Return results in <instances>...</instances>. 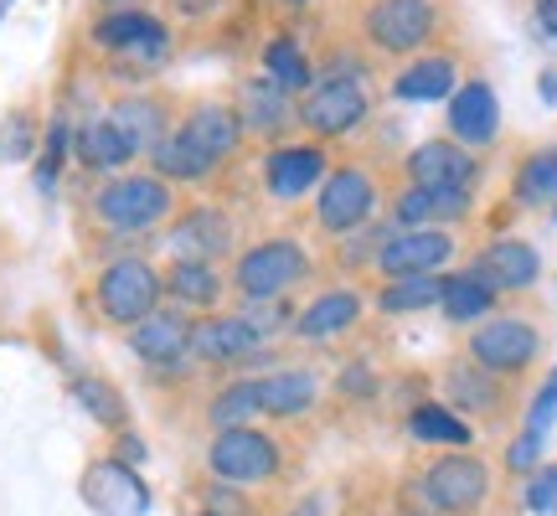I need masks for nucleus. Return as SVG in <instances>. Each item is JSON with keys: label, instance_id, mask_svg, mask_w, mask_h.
Returning a JSON list of instances; mask_svg holds the SVG:
<instances>
[{"label": "nucleus", "instance_id": "1", "mask_svg": "<svg viewBox=\"0 0 557 516\" xmlns=\"http://www.w3.org/2000/svg\"><path fill=\"white\" fill-rule=\"evenodd\" d=\"M418 491H423V501H429L434 512L470 516L491 496V470H485V459H475V455H444L423 470Z\"/></svg>", "mask_w": 557, "mask_h": 516}, {"label": "nucleus", "instance_id": "2", "mask_svg": "<svg viewBox=\"0 0 557 516\" xmlns=\"http://www.w3.org/2000/svg\"><path fill=\"white\" fill-rule=\"evenodd\" d=\"M160 274L145 258H114L99 274V310L114 325H139L145 316H156L160 305Z\"/></svg>", "mask_w": 557, "mask_h": 516}, {"label": "nucleus", "instance_id": "3", "mask_svg": "<svg viewBox=\"0 0 557 516\" xmlns=\"http://www.w3.org/2000/svg\"><path fill=\"white\" fill-rule=\"evenodd\" d=\"M94 212H99L109 228H120V233H145V228H156V222L171 212V186L160 176L109 181L99 197H94Z\"/></svg>", "mask_w": 557, "mask_h": 516}, {"label": "nucleus", "instance_id": "4", "mask_svg": "<svg viewBox=\"0 0 557 516\" xmlns=\"http://www.w3.org/2000/svg\"><path fill=\"white\" fill-rule=\"evenodd\" d=\"M537 352H542L537 325H532V320H521V316L485 320L475 336H470V361H475L480 372H491V378H506V372L532 367Z\"/></svg>", "mask_w": 557, "mask_h": 516}, {"label": "nucleus", "instance_id": "5", "mask_svg": "<svg viewBox=\"0 0 557 516\" xmlns=\"http://www.w3.org/2000/svg\"><path fill=\"white\" fill-rule=\"evenodd\" d=\"M305 269H310V258H305V248L295 238H269L238 258L233 279H238V290L248 299H278L289 284L305 279Z\"/></svg>", "mask_w": 557, "mask_h": 516}, {"label": "nucleus", "instance_id": "6", "mask_svg": "<svg viewBox=\"0 0 557 516\" xmlns=\"http://www.w3.org/2000/svg\"><path fill=\"white\" fill-rule=\"evenodd\" d=\"M207 465L218 480H233V486H248V480H269L278 470V444L259 429H218L212 450H207Z\"/></svg>", "mask_w": 557, "mask_h": 516}, {"label": "nucleus", "instance_id": "7", "mask_svg": "<svg viewBox=\"0 0 557 516\" xmlns=\"http://www.w3.org/2000/svg\"><path fill=\"white\" fill-rule=\"evenodd\" d=\"M305 124L315 130V135H346V130H357L367 120V88H361V73H351L346 62H341L331 78L315 83V94L305 99Z\"/></svg>", "mask_w": 557, "mask_h": 516}, {"label": "nucleus", "instance_id": "8", "mask_svg": "<svg viewBox=\"0 0 557 516\" xmlns=\"http://www.w3.org/2000/svg\"><path fill=\"white\" fill-rule=\"evenodd\" d=\"M83 501L99 516H145L150 512V491L145 480L124 465V459H99L83 470Z\"/></svg>", "mask_w": 557, "mask_h": 516}, {"label": "nucleus", "instance_id": "9", "mask_svg": "<svg viewBox=\"0 0 557 516\" xmlns=\"http://www.w3.org/2000/svg\"><path fill=\"white\" fill-rule=\"evenodd\" d=\"M449 258H455V238H449V233L413 228V233H393V238L382 243L377 263L393 279H408V274H438Z\"/></svg>", "mask_w": 557, "mask_h": 516}, {"label": "nucleus", "instance_id": "10", "mask_svg": "<svg viewBox=\"0 0 557 516\" xmlns=\"http://www.w3.org/2000/svg\"><path fill=\"white\" fill-rule=\"evenodd\" d=\"M372 207H377V186L367 171H336V176L320 186V228H331V233H351L361 222L372 218Z\"/></svg>", "mask_w": 557, "mask_h": 516}, {"label": "nucleus", "instance_id": "11", "mask_svg": "<svg viewBox=\"0 0 557 516\" xmlns=\"http://www.w3.org/2000/svg\"><path fill=\"white\" fill-rule=\"evenodd\" d=\"M367 32L387 52H413L434 32V5L429 0H377L367 16Z\"/></svg>", "mask_w": 557, "mask_h": 516}, {"label": "nucleus", "instance_id": "12", "mask_svg": "<svg viewBox=\"0 0 557 516\" xmlns=\"http://www.w3.org/2000/svg\"><path fill=\"white\" fill-rule=\"evenodd\" d=\"M470 274L496 295V290H532L542 274V258L532 243H521V238H496L485 254L475 258V269Z\"/></svg>", "mask_w": 557, "mask_h": 516}, {"label": "nucleus", "instance_id": "13", "mask_svg": "<svg viewBox=\"0 0 557 516\" xmlns=\"http://www.w3.org/2000/svg\"><path fill=\"white\" fill-rule=\"evenodd\" d=\"M259 325L248 316H218V320H201V325H191V357L201 361H243L259 352Z\"/></svg>", "mask_w": 557, "mask_h": 516}, {"label": "nucleus", "instance_id": "14", "mask_svg": "<svg viewBox=\"0 0 557 516\" xmlns=\"http://www.w3.org/2000/svg\"><path fill=\"white\" fill-rule=\"evenodd\" d=\"M408 171H413V186H429V192H465V186L475 181V160L465 156L459 145H449V139H429V145L413 150Z\"/></svg>", "mask_w": 557, "mask_h": 516}, {"label": "nucleus", "instance_id": "15", "mask_svg": "<svg viewBox=\"0 0 557 516\" xmlns=\"http://www.w3.org/2000/svg\"><path fill=\"white\" fill-rule=\"evenodd\" d=\"M227 248H233V222L212 212V207H201V212H191V218H181L171 228V254L181 263H212Z\"/></svg>", "mask_w": 557, "mask_h": 516}, {"label": "nucleus", "instance_id": "16", "mask_svg": "<svg viewBox=\"0 0 557 516\" xmlns=\"http://www.w3.org/2000/svg\"><path fill=\"white\" fill-rule=\"evenodd\" d=\"M139 361H150V367H176L186 357V346H191V325L176 316V310H156V316H145L135 325V336H129Z\"/></svg>", "mask_w": 557, "mask_h": 516}, {"label": "nucleus", "instance_id": "17", "mask_svg": "<svg viewBox=\"0 0 557 516\" xmlns=\"http://www.w3.org/2000/svg\"><path fill=\"white\" fill-rule=\"evenodd\" d=\"M449 130H455V139H465V145H491V139L500 135L496 94H491L485 83H465L455 94V103H449Z\"/></svg>", "mask_w": 557, "mask_h": 516}, {"label": "nucleus", "instance_id": "18", "mask_svg": "<svg viewBox=\"0 0 557 516\" xmlns=\"http://www.w3.org/2000/svg\"><path fill=\"white\" fill-rule=\"evenodd\" d=\"M320 171H325V156H320L315 145H289V150H274V156H269L263 181H269V192H274L278 201H295L315 186Z\"/></svg>", "mask_w": 557, "mask_h": 516}, {"label": "nucleus", "instance_id": "19", "mask_svg": "<svg viewBox=\"0 0 557 516\" xmlns=\"http://www.w3.org/2000/svg\"><path fill=\"white\" fill-rule=\"evenodd\" d=\"M181 135L191 139V145H197L201 156H207L212 165H218L222 156H233V150H238L243 124H238V114H233V109H222V103H201L197 114H191V120L181 124Z\"/></svg>", "mask_w": 557, "mask_h": 516}, {"label": "nucleus", "instance_id": "20", "mask_svg": "<svg viewBox=\"0 0 557 516\" xmlns=\"http://www.w3.org/2000/svg\"><path fill=\"white\" fill-rule=\"evenodd\" d=\"M357 320H361V295L331 290V295H315L305 305V316H299L295 331L305 341H331V336H341V331H351Z\"/></svg>", "mask_w": 557, "mask_h": 516}, {"label": "nucleus", "instance_id": "21", "mask_svg": "<svg viewBox=\"0 0 557 516\" xmlns=\"http://www.w3.org/2000/svg\"><path fill=\"white\" fill-rule=\"evenodd\" d=\"M320 382L315 372H274L259 382V414L269 418H299L305 408H315Z\"/></svg>", "mask_w": 557, "mask_h": 516}, {"label": "nucleus", "instance_id": "22", "mask_svg": "<svg viewBox=\"0 0 557 516\" xmlns=\"http://www.w3.org/2000/svg\"><path fill=\"white\" fill-rule=\"evenodd\" d=\"M94 37L103 47H120V52H160L165 47V26L156 16H145V11H114V16H103L94 26Z\"/></svg>", "mask_w": 557, "mask_h": 516}, {"label": "nucleus", "instance_id": "23", "mask_svg": "<svg viewBox=\"0 0 557 516\" xmlns=\"http://www.w3.org/2000/svg\"><path fill=\"white\" fill-rule=\"evenodd\" d=\"M470 212V192H429V186H413L398 197V222L408 228H423V222L438 218H465Z\"/></svg>", "mask_w": 557, "mask_h": 516}, {"label": "nucleus", "instance_id": "24", "mask_svg": "<svg viewBox=\"0 0 557 516\" xmlns=\"http://www.w3.org/2000/svg\"><path fill=\"white\" fill-rule=\"evenodd\" d=\"M449 94H455V62L449 58H423L398 78V99L434 103V99H449Z\"/></svg>", "mask_w": 557, "mask_h": 516}, {"label": "nucleus", "instance_id": "25", "mask_svg": "<svg viewBox=\"0 0 557 516\" xmlns=\"http://www.w3.org/2000/svg\"><path fill=\"white\" fill-rule=\"evenodd\" d=\"M114 130H120L124 139H129V150H156L160 139V103H150V99H124V103H114Z\"/></svg>", "mask_w": 557, "mask_h": 516}, {"label": "nucleus", "instance_id": "26", "mask_svg": "<svg viewBox=\"0 0 557 516\" xmlns=\"http://www.w3.org/2000/svg\"><path fill=\"white\" fill-rule=\"evenodd\" d=\"M78 156H83V165H94V171H114V165H124L135 150H129V139L114 130V120H94L78 135Z\"/></svg>", "mask_w": 557, "mask_h": 516}, {"label": "nucleus", "instance_id": "27", "mask_svg": "<svg viewBox=\"0 0 557 516\" xmlns=\"http://www.w3.org/2000/svg\"><path fill=\"white\" fill-rule=\"evenodd\" d=\"M438 295H444V279L438 274H408V279H393V284L382 290L377 305L387 316H413V310L438 305Z\"/></svg>", "mask_w": 557, "mask_h": 516}, {"label": "nucleus", "instance_id": "28", "mask_svg": "<svg viewBox=\"0 0 557 516\" xmlns=\"http://www.w3.org/2000/svg\"><path fill=\"white\" fill-rule=\"evenodd\" d=\"M491 299H496V295H491L475 274H449V279H444V295H438V305H444V316L455 320V325H465V320L491 316Z\"/></svg>", "mask_w": 557, "mask_h": 516}, {"label": "nucleus", "instance_id": "29", "mask_svg": "<svg viewBox=\"0 0 557 516\" xmlns=\"http://www.w3.org/2000/svg\"><path fill=\"white\" fill-rule=\"evenodd\" d=\"M165 290L181 299V305H197V310H207V305H218L222 295V279L212 263H181L171 269V279H165Z\"/></svg>", "mask_w": 557, "mask_h": 516}, {"label": "nucleus", "instance_id": "30", "mask_svg": "<svg viewBox=\"0 0 557 516\" xmlns=\"http://www.w3.org/2000/svg\"><path fill=\"white\" fill-rule=\"evenodd\" d=\"M408 429H413V439H423V444H455V450L470 444V423L455 418L449 408H438V403H418L413 418H408Z\"/></svg>", "mask_w": 557, "mask_h": 516}, {"label": "nucleus", "instance_id": "31", "mask_svg": "<svg viewBox=\"0 0 557 516\" xmlns=\"http://www.w3.org/2000/svg\"><path fill=\"white\" fill-rule=\"evenodd\" d=\"M156 171H160V181L165 176L171 181H201V176H212V160L201 156L186 135H171V139H160L156 145Z\"/></svg>", "mask_w": 557, "mask_h": 516}, {"label": "nucleus", "instance_id": "32", "mask_svg": "<svg viewBox=\"0 0 557 516\" xmlns=\"http://www.w3.org/2000/svg\"><path fill=\"white\" fill-rule=\"evenodd\" d=\"M263 67H269V83L284 88V94H295V88L310 83V62H305V52L289 37H274L263 47Z\"/></svg>", "mask_w": 557, "mask_h": 516}, {"label": "nucleus", "instance_id": "33", "mask_svg": "<svg viewBox=\"0 0 557 516\" xmlns=\"http://www.w3.org/2000/svg\"><path fill=\"white\" fill-rule=\"evenodd\" d=\"M449 397H455L459 408H475V414H496V382H491V372H480V367H449Z\"/></svg>", "mask_w": 557, "mask_h": 516}, {"label": "nucleus", "instance_id": "34", "mask_svg": "<svg viewBox=\"0 0 557 516\" xmlns=\"http://www.w3.org/2000/svg\"><path fill=\"white\" fill-rule=\"evenodd\" d=\"M517 201H527V207H547V201H557V150H542V156H532L527 165H521Z\"/></svg>", "mask_w": 557, "mask_h": 516}, {"label": "nucleus", "instance_id": "35", "mask_svg": "<svg viewBox=\"0 0 557 516\" xmlns=\"http://www.w3.org/2000/svg\"><path fill=\"white\" fill-rule=\"evenodd\" d=\"M238 120L259 124V130H278V124L289 120V109H284V88H274V83H248L243 88V114Z\"/></svg>", "mask_w": 557, "mask_h": 516}, {"label": "nucleus", "instance_id": "36", "mask_svg": "<svg viewBox=\"0 0 557 516\" xmlns=\"http://www.w3.org/2000/svg\"><path fill=\"white\" fill-rule=\"evenodd\" d=\"M259 414V382H233L212 397V423L218 429H243L248 418Z\"/></svg>", "mask_w": 557, "mask_h": 516}, {"label": "nucleus", "instance_id": "37", "mask_svg": "<svg viewBox=\"0 0 557 516\" xmlns=\"http://www.w3.org/2000/svg\"><path fill=\"white\" fill-rule=\"evenodd\" d=\"M73 397H78V403L94 418H99V423H124V397H120V388H109L103 378H78V382H73Z\"/></svg>", "mask_w": 557, "mask_h": 516}, {"label": "nucleus", "instance_id": "38", "mask_svg": "<svg viewBox=\"0 0 557 516\" xmlns=\"http://www.w3.org/2000/svg\"><path fill=\"white\" fill-rule=\"evenodd\" d=\"M62 156H67V124H52V135H47V150H41V165H37V181H41V192H52L58 186V165Z\"/></svg>", "mask_w": 557, "mask_h": 516}, {"label": "nucleus", "instance_id": "39", "mask_svg": "<svg viewBox=\"0 0 557 516\" xmlns=\"http://www.w3.org/2000/svg\"><path fill=\"white\" fill-rule=\"evenodd\" d=\"M553 418H557V372L542 382L537 403H532V414H527V434H547V429H553Z\"/></svg>", "mask_w": 557, "mask_h": 516}, {"label": "nucleus", "instance_id": "40", "mask_svg": "<svg viewBox=\"0 0 557 516\" xmlns=\"http://www.w3.org/2000/svg\"><path fill=\"white\" fill-rule=\"evenodd\" d=\"M527 506H532V512H557V465H547V470L532 476V486H527Z\"/></svg>", "mask_w": 557, "mask_h": 516}, {"label": "nucleus", "instance_id": "41", "mask_svg": "<svg viewBox=\"0 0 557 516\" xmlns=\"http://www.w3.org/2000/svg\"><path fill=\"white\" fill-rule=\"evenodd\" d=\"M26 150H32V130H26V120H11L5 130H0V160H26Z\"/></svg>", "mask_w": 557, "mask_h": 516}, {"label": "nucleus", "instance_id": "42", "mask_svg": "<svg viewBox=\"0 0 557 516\" xmlns=\"http://www.w3.org/2000/svg\"><path fill=\"white\" fill-rule=\"evenodd\" d=\"M537 459H542V434H521L517 444L506 450V465H511V470H532Z\"/></svg>", "mask_w": 557, "mask_h": 516}, {"label": "nucleus", "instance_id": "43", "mask_svg": "<svg viewBox=\"0 0 557 516\" xmlns=\"http://www.w3.org/2000/svg\"><path fill=\"white\" fill-rule=\"evenodd\" d=\"M207 516H243V496H233L227 486H212V496H207Z\"/></svg>", "mask_w": 557, "mask_h": 516}, {"label": "nucleus", "instance_id": "44", "mask_svg": "<svg viewBox=\"0 0 557 516\" xmlns=\"http://www.w3.org/2000/svg\"><path fill=\"white\" fill-rule=\"evenodd\" d=\"M537 32L542 41H557V0H537Z\"/></svg>", "mask_w": 557, "mask_h": 516}, {"label": "nucleus", "instance_id": "45", "mask_svg": "<svg viewBox=\"0 0 557 516\" xmlns=\"http://www.w3.org/2000/svg\"><path fill=\"white\" fill-rule=\"evenodd\" d=\"M341 393H372V372H367V367H357V361H351V372L341 378Z\"/></svg>", "mask_w": 557, "mask_h": 516}, {"label": "nucleus", "instance_id": "46", "mask_svg": "<svg viewBox=\"0 0 557 516\" xmlns=\"http://www.w3.org/2000/svg\"><path fill=\"white\" fill-rule=\"evenodd\" d=\"M120 459H124V465H129V459H145V444H139V439H124V444H120Z\"/></svg>", "mask_w": 557, "mask_h": 516}, {"label": "nucleus", "instance_id": "47", "mask_svg": "<svg viewBox=\"0 0 557 516\" xmlns=\"http://www.w3.org/2000/svg\"><path fill=\"white\" fill-rule=\"evenodd\" d=\"M542 103H557V73H542Z\"/></svg>", "mask_w": 557, "mask_h": 516}, {"label": "nucleus", "instance_id": "48", "mask_svg": "<svg viewBox=\"0 0 557 516\" xmlns=\"http://www.w3.org/2000/svg\"><path fill=\"white\" fill-rule=\"evenodd\" d=\"M5 11H11V0H0V16H5Z\"/></svg>", "mask_w": 557, "mask_h": 516}, {"label": "nucleus", "instance_id": "49", "mask_svg": "<svg viewBox=\"0 0 557 516\" xmlns=\"http://www.w3.org/2000/svg\"><path fill=\"white\" fill-rule=\"evenodd\" d=\"M403 516H413V512H403Z\"/></svg>", "mask_w": 557, "mask_h": 516}, {"label": "nucleus", "instance_id": "50", "mask_svg": "<svg viewBox=\"0 0 557 516\" xmlns=\"http://www.w3.org/2000/svg\"><path fill=\"white\" fill-rule=\"evenodd\" d=\"M114 5H120V0H114Z\"/></svg>", "mask_w": 557, "mask_h": 516}]
</instances>
